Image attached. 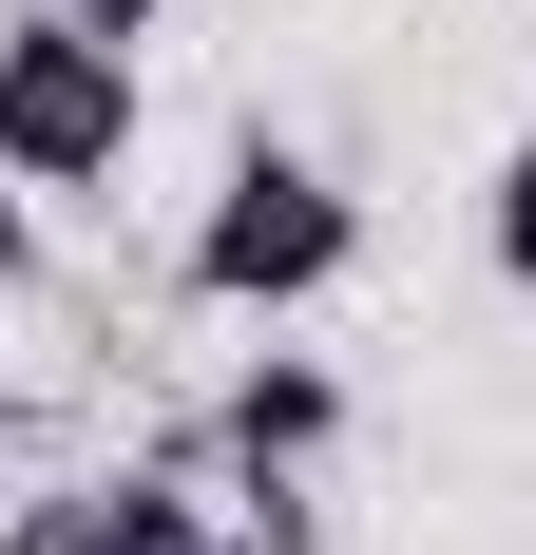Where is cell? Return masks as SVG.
<instances>
[{"instance_id": "5", "label": "cell", "mask_w": 536, "mask_h": 555, "mask_svg": "<svg viewBox=\"0 0 536 555\" xmlns=\"http://www.w3.org/2000/svg\"><path fill=\"white\" fill-rule=\"evenodd\" d=\"M0 555H115V479H39L0 517Z\"/></svg>"}, {"instance_id": "4", "label": "cell", "mask_w": 536, "mask_h": 555, "mask_svg": "<svg viewBox=\"0 0 536 555\" xmlns=\"http://www.w3.org/2000/svg\"><path fill=\"white\" fill-rule=\"evenodd\" d=\"M115 555H268V537L192 499V460H115Z\"/></svg>"}, {"instance_id": "3", "label": "cell", "mask_w": 536, "mask_h": 555, "mask_svg": "<svg viewBox=\"0 0 536 555\" xmlns=\"http://www.w3.org/2000/svg\"><path fill=\"white\" fill-rule=\"evenodd\" d=\"M326 441H345V384H326L307 345H268V364H230V402H212L173 460H212L230 499H268V479H326Z\"/></svg>"}, {"instance_id": "6", "label": "cell", "mask_w": 536, "mask_h": 555, "mask_svg": "<svg viewBox=\"0 0 536 555\" xmlns=\"http://www.w3.org/2000/svg\"><path fill=\"white\" fill-rule=\"evenodd\" d=\"M480 269H498V287H536V115H518V154L480 172Z\"/></svg>"}, {"instance_id": "8", "label": "cell", "mask_w": 536, "mask_h": 555, "mask_svg": "<svg viewBox=\"0 0 536 555\" xmlns=\"http://www.w3.org/2000/svg\"><path fill=\"white\" fill-rule=\"evenodd\" d=\"M58 20H97V39H154V0H58Z\"/></svg>"}, {"instance_id": "1", "label": "cell", "mask_w": 536, "mask_h": 555, "mask_svg": "<svg viewBox=\"0 0 536 555\" xmlns=\"http://www.w3.org/2000/svg\"><path fill=\"white\" fill-rule=\"evenodd\" d=\"M345 269H365V192H345L307 134H230V172H212V211H192V249H173V287L230 307V326H288V307H326Z\"/></svg>"}, {"instance_id": "7", "label": "cell", "mask_w": 536, "mask_h": 555, "mask_svg": "<svg viewBox=\"0 0 536 555\" xmlns=\"http://www.w3.org/2000/svg\"><path fill=\"white\" fill-rule=\"evenodd\" d=\"M20 287H39V192L0 172V307H20Z\"/></svg>"}, {"instance_id": "2", "label": "cell", "mask_w": 536, "mask_h": 555, "mask_svg": "<svg viewBox=\"0 0 536 555\" xmlns=\"http://www.w3.org/2000/svg\"><path fill=\"white\" fill-rule=\"evenodd\" d=\"M0 172H20V192H115V172H135V39L20 0V20H0Z\"/></svg>"}]
</instances>
